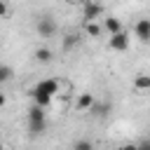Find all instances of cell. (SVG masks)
<instances>
[{"label": "cell", "mask_w": 150, "mask_h": 150, "mask_svg": "<svg viewBox=\"0 0 150 150\" xmlns=\"http://www.w3.org/2000/svg\"><path fill=\"white\" fill-rule=\"evenodd\" d=\"M35 30H38L40 38H52V35L56 33V21L49 19V16H40V19L35 21Z\"/></svg>", "instance_id": "6da1fadb"}, {"label": "cell", "mask_w": 150, "mask_h": 150, "mask_svg": "<svg viewBox=\"0 0 150 150\" xmlns=\"http://www.w3.org/2000/svg\"><path fill=\"white\" fill-rule=\"evenodd\" d=\"M101 14H103V7H101L96 0H84V7H82V19H84V23H87V21H96Z\"/></svg>", "instance_id": "7a4b0ae2"}, {"label": "cell", "mask_w": 150, "mask_h": 150, "mask_svg": "<svg viewBox=\"0 0 150 150\" xmlns=\"http://www.w3.org/2000/svg\"><path fill=\"white\" fill-rule=\"evenodd\" d=\"M108 47H110L112 52H127V47H129V33H127V30H120V33L110 35Z\"/></svg>", "instance_id": "3957f363"}, {"label": "cell", "mask_w": 150, "mask_h": 150, "mask_svg": "<svg viewBox=\"0 0 150 150\" xmlns=\"http://www.w3.org/2000/svg\"><path fill=\"white\" fill-rule=\"evenodd\" d=\"M33 89H35V91H42V94H47V96H52V98H54V94H59V80H54V77L40 80Z\"/></svg>", "instance_id": "277c9868"}, {"label": "cell", "mask_w": 150, "mask_h": 150, "mask_svg": "<svg viewBox=\"0 0 150 150\" xmlns=\"http://www.w3.org/2000/svg\"><path fill=\"white\" fill-rule=\"evenodd\" d=\"M134 35L141 42H150V19H138L134 26Z\"/></svg>", "instance_id": "5b68a950"}, {"label": "cell", "mask_w": 150, "mask_h": 150, "mask_svg": "<svg viewBox=\"0 0 150 150\" xmlns=\"http://www.w3.org/2000/svg\"><path fill=\"white\" fill-rule=\"evenodd\" d=\"M94 101H96V98H94V94L84 91V94H80V96H77V101H75V108H77L80 112H87V110L94 105Z\"/></svg>", "instance_id": "8992f818"}, {"label": "cell", "mask_w": 150, "mask_h": 150, "mask_svg": "<svg viewBox=\"0 0 150 150\" xmlns=\"http://www.w3.org/2000/svg\"><path fill=\"white\" fill-rule=\"evenodd\" d=\"M103 30L110 33V35H115V33H120V30H124V28H122V23H120L117 16H108V19H103Z\"/></svg>", "instance_id": "52a82bcc"}, {"label": "cell", "mask_w": 150, "mask_h": 150, "mask_svg": "<svg viewBox=\"0 0 150 150\" xmlns=\"http://www.w3.org/2000/svg\"><path fill=\"white\" fill-rule=\"evenodd\" d=\"M134 89H136V91H150V75L138 73V75L134 77Z\"/></svg>", "instance_id": "ba28073f"}, {"label": "cell", "mask_w": 150, "mask_h": 150, "mask_svg": "<svg viewBox=\"0 0 150 150\" xmlns=\"http://www.w3.org/2000/svg\"><path fill=\"white\" fill-rule=\"evenodd\" d=\"M30 96H33V105H40V108H47V105L52 103V96H47V94H42V91L30 89Z\"/></svg>", "instance_id": "9c48e42d"}, {"label": "cell", "mask_w": 150, "mask_h": 150, "mask_svg": "<svg viewBox=\"0 0 150 150\" xmlns=\"http://www.w3.org/2000/svg\"><path fill=\"white\" fill-rule=\"evenodd\" d=\"M84 33H87L89 38H101V35H103V26L96 23V21H87V23H84Z\"/></svg>", "instance_id": "30bf717a"}, {"label": "cell", "mask_w": 150, "mask_h": 150, "mask_svg": "<svg viewBox=\"0 0 150 150\" xmlns=\"http://www.w3.org/2000/svg\"><path fill=\"white\" fill-rule=\"evenodd\" d=\"M52 56H54V54H52V49H47V47H38V49H35V61H38V63H49Z\"/></svg>", "instance_id": "8fae6325"}, {"label": "cell", "mask_w": 150, "mask_h": 150, "mask_svg": "<svg viewBox=\"0 0 150 150\" xmlns=\"http://www.w3.org/2000/svg\"><path fill=\"white\" fill-rule=\"evenodd\" d=\"M45 129H47V120H38V122H28V131H30L33 136H40V134H45Z\"/></svg>", "instance_id": "7c38bea8"}, {"label": "cell", "mask_w": 150, "mask_h": 150, "mask_svg": "<svg viewBox=\"0 0 150 150\" xmlns=\"http://www.w3.org/2000/svg\"><path fill=\"white\" fill-rule=\"evenodd\" d=\"M108 110H110V103H98V101H94V105L89 108V112L96 115V117H103Z\"/></svg>", "instance_id": "4fadbf2b"}, {"label": "cell", "mask_w": 150, "mask_h": 150, "mask_svg": "<svg viewBox=\"0 0 150 150\" xmlns=\"http://www.w3.org/2000/svg\"><path fill=\"white\" fill-rule=\"evenodd\" d=\"M38 120H45V108L33 105V108L28 110V122H38Z\"/></svg>", "instance_id": "5bb4252c"}, {"label": "cell", "mask_w": 150, "mask_h": 150, "mask_svg": "<svg viewBox=\"0 0 150 150\" xmlns=\"http://www.w3.org/2000/svg\"><path fill=\"white\" fill-rule=\"evenodd\" d=\"M77 42H80V38L70 33V35H66V38H63V49H66V52H70L73 47H77Z\"/></svg>", "instance_id": "9a60e30c"}, {"label": "cell", "mask_w": 150, "mask_h": 150, "mask_svg": "<svg viewBox=\"0 0 150 150\" xmlns=\"http://www.w3.org/2000/svg\"><path fill=\"white\" fill-rule=\"evenodd\" d=\"M73 150H94V143L89 138H80V141L73 143Z\"/></svg>", "instance_id": "2e32d148"}, {"label": "cell", "mask_w": 150, "mask_h": 150, "mask_svg": "<svg viewBox=\"0 0 150 150\" xmlns=\"http://www.w3.org/2000/svg\"><path fill=\"white\" fill-rule=\"evenodd\" d=\"M14 77V70L9 68V66H0V84H5V82H9Z\"/></svg>", "instance_id": "e0dca14e"}, {"label": "cell", "mask_w": 150, "mask_h": 150, "mask_svg": "<svg viewBox=\"0 0 150 150\" xmlns=\"http://www.w3.org/2000/svg\"><path fill=\"white\" fill-rule=\"evenodd\" d=\"M7 12H9V9H7V2H5V0H0V19H5V16H7Z\"/></svg>", "instance_id": "ac0fdd59"}, {"label": "cell", "mask_w": 150, "mask_h": 150, "mask_svg": "<svg viewBox=\"0 0 150 150\" xmlns=\"http://www.w3.org/2000/svg\"><path fill=\"white\" fill-rule=\"evenodd\" d=\"M117 150H138V145H134V143H124V145H120Z\"/></svg>", "instance_id": "d6986e66"}, {"label": "cell", "mask_w": 150, "mask_h": 150, "mask_svg": "<svg viewBox=\"0 0 150 150\" xmlns=\"http://www.w3.org/2000/svg\"><path fill=\"white\" fill-rule=\"evenodd\" d=\"M138 150H150V138L143 141V143H138Z\"/></svg>", "instance_id": "ffe728a7"}, {"label": "cell", "mask_w": 150, "mask_h": 150, "mask_svg": "<svg viewBox=\"0 0 150 150\" xmlns=\"http://www.w3.org/2000/svg\"><path fill=\"white\" fill-rule=\"evenodd\" d=\"M5 103H7V98H5V94H2V91H0V108H2V105H5Z\"/></svg>", "instance_id": "44dd1931"}, {"label": "cell", "mask_w": 150, "mask_h": 150, "mask_svg": "<svg viewBox=\"0 0 150 150\" xmlns=\"http://www.w3.org/2000/svg\"><path fill=\"white\" fill-rule=\"evenodd\" d=\"M63 2H68V5H73V2H77V0H63Z\"/></svg>", "instance_id": "7402d4cb"}, {"label": "cell", "mask_w": 150, "mask_h": 150, "mask_svg": "<svg viewBox=\"0 0 150 150\" xmlns=\"http://www.w3.org/2000/svg\"><path fill=\"white\" fill-rule=\"evenodd\" d=\"M2 148H5V145H2V138H0V150H2Z\"/></svg>", "instance_id": "603a6c76"}, {"label": "cell", "mask_w": 150, "mask_h": 150, "mask_svg": "<svg viewBox=\"0 0 150 150\" xmlns=\"http://www.w3.org/2000/svg\"><path fill=\"white\" fill-rule=\"evenodd\" d=\"M138 2H145V0H138Z\"/></svg>", "instance_id": "cb8c5ba5"}]
</instances>
